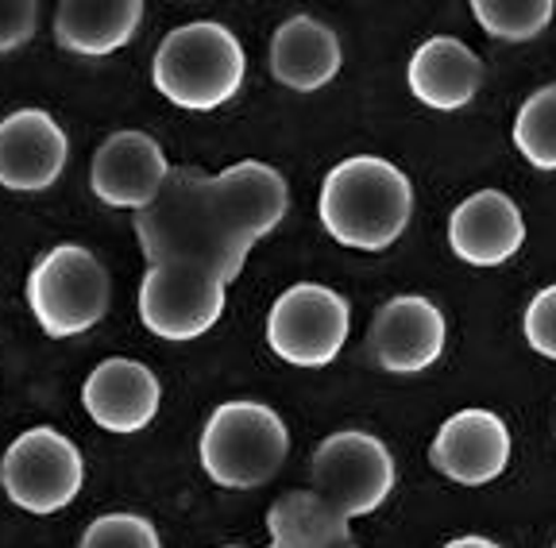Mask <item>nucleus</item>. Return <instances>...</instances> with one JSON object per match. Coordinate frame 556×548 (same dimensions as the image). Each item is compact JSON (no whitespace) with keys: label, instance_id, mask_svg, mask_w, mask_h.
Returning <instances> with one entry per match:
<instances>
[{"label":"nucleus","instance_id":"nucleus-8","mask_svg":"<svg viewBox=\"0 0 556 548\" xmlns=\"http://www.w3.org/2000/svg\"><path fill=\"white\" fill-rule=\"evenodd\" d=\"M228 282L217 270L193 267V263H155L139 282V321L155 336L198 340L217 329L225 317Z\"/></svg>","mask_w":556,"mask_h":548},{"label":"nucleus","instance_id":"nucleus-13","mask_svg":"<svg viewBox=\"0 0 556 548\" xmlns=\"http://www.w3.org/2000/svg\"><path fill=\"white\" fill-rule=\"evenodd\" d=\"M429 460L444 479L464 487L495 483L510 463V429L491 409H460L437 429Z\"/></svg>","mask_w":556,"mask_h":548},{"label":"nucleus","instance_id":"nucleus-14","mask_svg":"<svg viewBox=\"0 0 556 548\" xmlns=\"http://www.w3.org/2000/svg\"><path fill=\"white\" fill-rule=\"evenodd\" d=\"M208 197L240 240L255 247V240L270 235L290 209V186L282 170L260 158L225 166L220 175H208Z\"/></svg>","mask_w":556,"mask_h":548},{"label":"nucleus","instance_id":"nucleus-22","mask_svg":"<svg viewBox=\"0 0 556 548\" xmlns=\"http://www.w3.org/2000/svg\"><path fill=\"white\" fill-rule=\"evenodd\" d=\"M479 27L503 43H526L538 39L556 16L553 0H476L471 4Z\"/></svg>","mask_w":556,"mask_h":548},{"label":"nucleus","instance_id":"nucleus-28","mask_svg":"<svg viewBox=\"0 0 556 548\" xmlns=\"http://www.w3.org/2000/svg\"><path fill=\"white\" fill-rule=\"evenodd\" d=\"M225 548H240V545H225Z\"/></svg>","mask_w":556,"mask_h":548},{"label":"nucleus","instance_id":"nucleus-5","mask_svg":"<svg viewBox=\"0 0 556 548\" xmlns=\"http://www.w3.org/2000/svg\"><path fill=\"white\" fill-rule=\"evenodd\" d=\"M113 282L89 247L59 244L27 275V305L35 324L54 340L81 336L109 314Z\"/></svg>","mask_w":556,"mask_h":548},{"label":"nucleus","instance_id":"nucleus-25","mask_svg":"<svg viewBox=\"0 0 556 548\" xmlns=\"http://www.w3.org/2000/svg\"><path fill=\"white\" fill-rule=\"evenodd\" d=\"M39 4L35 0H0V54H12L35 36Z\"/></svg>","mask_w":556,"mask_h":548},{"label":"nucleus","instance_id":"nucleus-2","mask_svg":"<svg viewBox=\"0 0 556 548\" xmlns=\"http://www.w3.org/2000/svg\"><path fill=\"white\" fill-rule=\"evenodd\" d=\"M317 213L337 244L387 252L414 217V186L387 158L352 155L325 175Z\"/></svg>","mask_w":556,"mask_h":548},{"label":"nucleus","instance_id":"nucleus-12","mask_svg":"<svg viewBox=\"0 0 556 548\" xmlns=\"http://www.w3.org/2000/svg\"><path fill=\"white\" fill-rule=\"evenodd\" d=\"M70 158V140L47 109H16L0 120V186L16 193L51 190Z\"/></svg>","mask_w":556,"mask_h":548},{"label":"nucleus","instance_id":"nucleus-16","mask_svg":"<svg viewBox=\"0 0 556 548\" xmlns=\"http://www.w3.org/2000/svg\"><path fill=\"white\" fill-rule=\"evenodd\" d=\"M526 244V217L503 190L464 197L448 217V247L468 267H498Z\"/></svg>","mask_w":556,"mask_h":548},{"label":"nucleus","instance_id":"nucleus-10","mask_svg":"<svg viewBox=\"0 0 556 548\" xmlns=\"http://www.w3.org/2000/svg\"><path fill=\"white\" fill-rule=\"evenodd\" d=\"M166 178H170V163H166L163 148L155 136L139 128L113 131L89 163V190L109 209H148L166 186Z\"/></svg>","mask_w":556,"mask_h":548},{"label":"nucleus","instance_id":"nucleus-4","mask_svg":"<svg viewBox=\"0 0 556 548\" xmlns=\"http://www.w3.org/2000/svg\"><path fill=\"white\" fill-rule=\"evenodd\" d=\"M290 429L278 409L263 402H225L208 413L201 429V468L225 490L267 487L287 463Z\"/></svg>","mask_w":556,"mask_h":548},{"label":"nucleus","instance_id":"nucleus-6","mask_svg":"<svg viewBox=\"0 0 556 548\" xmlns=\"http://www.w3.org/2000/svg\"><path fill=\"white\" fill-rule=\"evenodd\" d=\"M86 483V460L78 444L51 425L20 433L0 456V487L20 510L47 518L66 510Z\"/></svg>","mask_w":556,"mask_h":548},{"label":"nucleus","instance_id":"nucleus-1","mask_svg":"<svg viewBox=\"0 0 556 548\" xmlns=\"http://www.w3.org/2000/svg\"><path fill=\"white\" fill-rule=\"evenodd\" d=\"M139 247L155 263H193L217 270L225 282L240 279L252 244L240 240L208 197V175L198 166H170V178L148 209L131 213Z\"/></svg>","mask_w":556,"mask_h":548},{"label":"nucleus","instance_id":"nucleus-3","mask_svg":"<svg viewBox=\"0 0 556 548\" xmlns=\"http://www.w3.org/2000/svg\"><path fill=\"white\" fill-rule=\"evenodd\" d=\"M243 78H248V54L240 39L217 20L174 27L151 62L155 89L186 113H213L228 105L240 93Z\"/></svg>","mask_w":556,"mask_h":548},{"label":"nucleus","instance_id":"nucleus-9","mask_svg":"<svg viewBox=\"0 0 556 548\" xmlns=\"http://www.w3.org/2000/svg\"><path fill=\"white\" fill-rule=\"evenodd\" d=\"M313 490L325 495L344 518L375 513L394 490V456L379 436L344 429L317 444L309 463Z\"/></svg>","mask_w":556,"mask_h":548},{"label":"nucleus","instance_id":"nucleus-23","mask_svg":"<svg viewBox=\"0 0 556 548\" xmlns=\"http://www.w3.org/2000/svg\"><path fill=\"white\" fill-rule=\"evenodd\" d=\"M78 548H163L155 522L143 518V513L131 510H116V513H101L86 525Z\"/></svg>","mask_w":556,"mask_h":548},{"label":"nucleus","instance_id":"nucleus-19","mask_svg":"<svg viewBox=\"0 0 556 548\" xmlns=\"http://www.w3.org/2000/svg\"><path fill=\"white\" fill-rule=\"evenodd\" d=\"M143 24L139 0H66L54 9V43L70 54L104 59L136 39Z\"/></svg>","mask_w":556,"mask_h":548},{"label":"nucleus","instance_id":"nucleus-17","mask_svg":"<svg viewBox=\"0 0 556 548\" xmlns=\"http://www.w3.org/2000/svg\"><path fill=\"white\" fill-rule=\"evenodd\" d=\"M267 62L278 86L294 89V93H317L340 74L344 47L325 20L302 12V16H290L287 24H278V31L270 36Z\"/></svg>","mask_w":556,"mask_h":548},{"label":"nucleus","instance_id":"nucleus-7","mask_svg":"<svg viewBox=\"0 0 556 548\" xmlns=\"http://www.w3.org/2000/svg\"><path fill=\"white\" fill-rule=\"evenodd\" d=\"M352 329V305L321 282L282 290L267 314V344L290 367H329Z\"/></svg>","mask_w":556,"mask_h":548},{"label":"nucleus","instance_id":"nucleus-24","mask_svg":"<svg viewBox=\"0 0 556 548\" xmlns=\"http://www.w3.org/2000/svg\"><path fill=\"white\" fill-rule=\"evenodd\" d=\"M521 329H526V344L538 356L556 359V286L533 294V302L526 305V317H521Z\"/></svg>","mask_w":556,"mask_h":548},{"label":"nucleus","instance_id":"nucleus-21","mask_svg":"<svg viewBox=\"0 0 556 548\" xmlns=\"http://www.w3.org/2000/svg\"><path fill=\"white\" fill-rule=\"evenodd\" d=\"M514 148L538 170H556V86L526 97L514 116Z\"/></svg>","mask_w":556,"mask_h":548},{"label":"nucleus","instance_id":"nucleus-15","mask_svg":"<svg viewBox=\"0 0 556 548\" xmlns=\"http://www.w3.org/2000/svg\"><path fill=\"white\" fill-rule=\"evenodd\" d=\"M81 406L104 433H139L155 421L163 406V386L155 371L139 359H101L81 383Z\"/></svg>","mask_w":556,"mask_h":548},{"label":"nucleus","instance_id":"nucleus-20","mask_svg":"<svg viewBox=\"0 0 556 548\" xmlns=\"http://www.w3.org/2000/svg\"><path fill=\"white\" fill-rule=\"evenodd\" d=\"M267 548H340L352 540V518L317 490H290L267 510Z\"/></svg>","mask_w":556,"mask_h":548},{"label":"nucleus","instance_id":"nucleus-18","mask_svg":"<svg viewBox=\"0 0 556 548\" xmlns=\"http://www.w3.org/2000/svg\"><path fill=\"white\" fill-rule=\"evenodd\" d=\"M409 93L437 113H456L471 105L483 86V62L464 39L433 36L409 54L406 66Z\"/></svg>","mask_w":556,"mask_h":548},{"label":"nucleus","instance_id":"nucleus-29","mask_svg":"<svg viewBox=\"0 0 556 548\" xmlns=\"http://www.w3.org/2000/svg\"><path fill=\"white\" fill-rule=\"evenodd\" d=\"M553 548H556V545H553Z\"/></svg>","mask_w":556,"mask_h":548},{"label":"nucleus","instance_id":"nucleus-26","mask_svg":"<svg viewBox=\"0 0 556 548\" xmlns=\"http://www.w3.org/2000/svg\"><path fill=\"white\" fill-rule=\"evenodd\" d=\"M444 548H503V545H495V540L491 537H476V533H471V537H456V540H448V545Z\"/></svg>","mask_w":556,"mask_h":548},{"label":"nucleus","instance_id":"nucleus-11","mask_svg":"<svg viewBox=\"0 0 556 548\" xmlns=\"http://www.w3.org/2000/svg\"><path fill=\"white\" fill-rule=\"evenodd\" d=\"M444 314L421 294H399L379 305L367 332V352L391 374H417L433 367L444 352Z\"/></svg>","mask_w":556,"mask_h":548},{"label":"nucleus","instance_id":"nucleus-27","mask_svg":"<svg viewBox=\"0 0 556 548\" xmlns=\"http://www.w3.org/2000/svg\"><path fill=\"white\" fill-rule=\"evenodd\" d=\"M340 548H356V545H352V540H348V545H340Z\"/></svg>","mask_w":556,"mask_h":548}]
</instances>
